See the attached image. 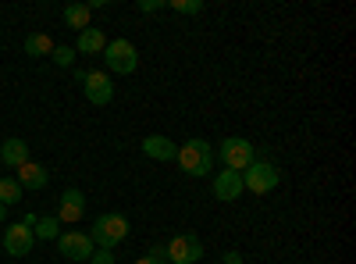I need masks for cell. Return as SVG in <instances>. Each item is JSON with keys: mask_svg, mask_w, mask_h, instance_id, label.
<instances>
[{"mask_svg": "<svg viewBox=\"0 0 356 264\" xmlns=\"http://www.w3.org/2000/svg\"><path fill=\"white\" fill-rule=\"evenodd\" d=\"M54 65H61V68H68L72 61H75V47H54Z\"/></svg>", "mask_w": 356, "mask_h": 264, "instance_id": "obj_21", "label": "cell"}, {"mask_svg": "<svg viewBox=\"0 0 356 264\" xmlns=\"http://www.w3.org/2000/svg\"><path fill=\"white\" fill-rule=\"evenodd\" d=\"M104 57H107V68L118 72V75H132L136 65H139V50L129 40H111L104 47Z\"/></svg>", "mask_w": 356, "mask_h": 264, "instance_id": "obj_5", "label": "cell"}, {"mask_svg": "<svg viewBox=\"0 0 356 264\" xmlns=\"http://www.w3.org/2000/svg\"><path fill=\"white\" fill-rule=\"evenodd\" d=\"M33 236H40V240H54V236H61V222H57L54 215H50V218H40V222H36V228H33Z\"/></svg>", "mask_w": 356, "mask_h": 264, "instance_id": "obj_19", "label": "cell"}, {"mask_svg": "<svg viewBox=\"0 0 356 264\" xmlns=\"http://www.w3.org/2000/svg\"><path fill=\"white\" fill-rule=\"evenodd\" d=\"M136 264H168V261H164V257H154V254H146V257H139Z\"/></svg>", "mask_w": 356, "mask_h": 264, "instance_id": "obj_25", "label": "cell"}, {"mask_svg": "<svg viewBox=\"0 0 356 264\" xmlns=\"http://www.w3.org/2000/svg\"><path fill=\"white\" fill-rule=\"evenodd\" d=\"M164 257H168V264H196L203 257V243L193 236V232H182V236L168 240Z\"/></svg>", "mask_w": 356, "mask_h": 264, "instance_id": "obj_6", "label": "cell"}, {"mask_svg": "<svg viewBox=\"0 0 356 264\" xmlns=\"http://www.w3.org/2000/svg\"><path fill=\"white\" fill-rule=\"evenodd\" d=\"M15 171H18L15 183H18L22 189H43V186H47V168L36 164V161H25V164L15 168Z\"/></svg>", "mask_w": 356, "mask_h": 264, "instance_id": "obj_13", "label": "cell"}, {"mask_svg": "<svg viewBox=\"0 0 356 264\" xmlns=\"http://www.w3.org/2000/svg\"><path fill=\"white\" fill-rule=\"evenodd\" d=\"M57 250H61V257H68V261H89L93 257V240H89V232H79V228H72V232H61L57 236Z\"/></svg>", "mask_w": 356, "mask_h": 264, "instance_id": "obj_7", "label": "cell"}, {"mask_svg": "<svg viewBox=\"0 0 356 264\" xmlns=\"http://www.w3.org/2000/svg\"><path fill=\"white\" fill-rule=\"evenodd\" d=\"M168 8H171V11H178V15H200L207 4H203V0H171Z\"/></svg>", "mask_w": 356, "mask_h": 264, "instance_id": "obj_20", "label": "cell"}, {"mask_svg": "<svg viewBox=\"0 0 356 264\" xmlns=\"http://www.w3.org/2000/svg\"><path fill=\"white\" fill-rule=\"evenodd\" d=\"M178 168H182L186 175H193V179H203V175L214 171V146L207 139H189L178 146Z\"/></svg>", "mask_w": 356, "mask_h": 264, "instance_id": "obj_1", "label": "cell"}, {"mask_svg": "<svg viewBox=\"0 0 356 264\" xmlns=\"http://www.w3.org/2000/svg\"><path fill=\"white\" fill-rule=\"evenodd\" d=\"M89 240H93V247H100V250H114L122 240H129V218L125 215H100L93 222Z\"/></svg>", "mask_w": 356, "mask_h": 264, "instance_id": "obj_2", "label": "cell"}, {"mask_svg": "<svg viewBox=\"0 0 356 264\" xmlns=\"http://www.w3.org/2000/svg\"><path fill=\"white\" fill-rule=\"evenodd\" d=\"M33 243H36V236H33V228L29 225H22V222H15L11 228H4V247L11 257H25L29 250H33Z\"/></svg>", "mask_w": 356, "mask_h": 264, "instance_id": "obj_9", "label": "cell"}, {"mask_svg": "<svg viewBox=\"0 0 356 264\" xmlns=\"http://www.w3.org/2000/svg\"><path fill=\"white\" fill-rule=\"evenodd\" d=\"M65 25L75 29V33L89 29V8H86V4H68V8H65Z\"/></svg>", "mask_w": 356, "mask_h": 264, "instance_id": "obj_16", "label": "cell"}, {"mask_svg": "<svg viewBox=\"0 0 356 264\" xmlns=\"http://www.w3.org/2000/svg\"><path fill=\"white\" fill-rule=\"evenodd\" d=\"M86 264H114V250H93V257Z\"/></svg>", "mask_w": 356, "mask_h": 264, "instance_id": "obj_22", "label": "cell"}, {"mask_svg": "<svg viewBox=\"0 0 356 264\" xmlns=\"http://www.w3.org/2000/svg\"><path fill=\"white\" fill-rule=\"evenodd\" d=\"M86 215V196L79 189H65L61 193V208H57V222H68V225H79V218Z\"/></svg>", "mask_w": 356, "mask_h": 264, "instance_id": "obj_11", "label": "cell"}, {"mask_svg": "<svg viewBox=\"0 0 356 264\" xmlns=\"http://www.w3.org/2000/svg\"><path fill=\"white\" fill-rule=\"evenodd\" d=\"M0 203H4V208H11V203H22V186L15 183V179H0Z\"/></svg>", "mask_w": 356, "mask_h": 264, "instance_id": "obj_18", "label": "cell"}, {"mask_svg": "<svg viewBox=\"0 0 356 264\" xmlns=\"http://www.w3.org/2000/svg\"><path fill=\"white\" fill-rule=\"evenodd\" d=\"M104 47H107V40H104L100 29H82L79 33V50L82 54H104Z\"/></svg>", "mask_w": 356, "mask_h": 264, "instance_id": "obj_15", "label": "cell"}, {"mask_svg": "<svg viewBox=\"0 0 356 264\" xmlns=\"http://www.w3.org/2000/svg\"><path fill=\"white\" fill-rule=\"evenodd\" d=\"M164 8V0H139V11H157Z\"/></svg>", "mask_w": 356, "mask_h": 264, "instance_id": "obj_23", "label": "cell"}, {"mask_svg": "<svg viewBox=\"0 0 356 264\" xmlns=\"http://www.w3.org/2000/svg\"><path fill=\"white\" fill-rule=\"evenodd\" d=\"M225 264H243V254H239V250H228V254H225Z\"/></svg>", "mask_w": 356, "mask_h": 264, "instance_id": "obj_24", "label": "cell"}, {"mask_svg": "<svg viewBox=\"0 0 356 264\" xmlns=\"http://www.w3.org/2000/svg\"><path fill=\"white\" fill-rule=\"evenodd\" d=\"M82 86H86V100H89V104L107 107V104L114 100V82L107 79V72H89Z\"/></svg>", "mask_w": 356, "mask_h": 264, "instance_id": "obj_8", "label": "cell"}, {"mask_svg": "<svg viewBox=\"0 0 356 264\" xmlns=\"http://www.w3.org/2000/svg\"><path fill=\"white\" fill-rule=\"evenodd\" d=\"M0 161L11 164V168H22V164L29 161V143H25V139H18V136L4 139V146H0Z\"/></svg>", "mask_w": 356, "mask_h": 264, "instance_id": "obj_14", "label": "cell"}, {"mask_svg": "<svg viewBox=\"0 0 356 264\" xmlns=\"http://www.w3.org/2000/svg\"><path fill=\"white\" fill-rule=\"evenodd\" d=\"M25 54H33V57H50V54H54V43H50V36H43V33L25 36Z\"/></svg>", "mask_w": 356, "mask_h": 264, "instance_id": "obj_17", "label": "cell"}, {"mask_svg": "<svg viewBox=\"0 0 356 264\" xmlns=\"http://www.w3.org/2000/svg\"><path fill=\"white\" fill-rule=\"evenodd\" d=\"M282 183V171L271 164V161H253L246 171H243V189L264 196V193H271L275 186Z\"/></svg>", "mask_w": 356, "mask_h": 264, "instance_id": "obj_3", "label": "cell"}, {"mask_svg": "<svg viewBox=\"0 0 356 264\" xmlns=\"http://www.w3.org/2000/svg\"><path fill=\"white\" fill-rule=\"evenodd\" d=\"M8 218V208H4V203H0V222H4Z\"/></svg>", "mask_w": 356, "mask_h": 264, "instance_id": "obj_27", "label": "cell"}, {"mask_svg": "<svg viewBox=\"0 0 356 264\" xmlns=\"http://www.w3.org/2000/svg\"><path fill=\"white\" fill-rule=\"evenodd\" d=\"M221 161L228 171H246L257 161V150L246 136H228V139H221Z\"/></svg>", "mask_w": 356, "mask_h": 264, "instance_id": "obj_4", "label": "cell"}, {"mask_svg": "<svg viewBox=\"0 0 356 264\" xmlns=\"http://www.w3.org/2000/svg\"><path fill=\"white\" fill-rule=\"evenodd\" d=\"M0 243H4V232H0Z\"/></svg>", "mask_w": 356, "mask_h": 264, "instance_id": "obj_28", "label": "cell"}, {"mask_svg": "<svg viewBox=\"0 0 356 264\" xmlns=\"http://www.w3.org/2000/svg\"><path fill=\"white\" fill-rule=\"evenodd\" d=\"M246 189H243V171H218L214 175V196L218 200H225V203H232V200H239Z\"/></svg>", "mask_w": 356, "mask_h": 264, "instance_id": "obj_10", "label": "cell"}, {"mask_svg": "<svg viewBox=\"0 0 356 264\" xmlns=\"http://www.w3.org/2000/svg\"><path fill=\"white\" fill-rule=\"evenodd\" d=\"M36 222H40V215H33V211L22 215V225H29V228H36Z\"/></svg>", "mask_w": 356, "mask_h": 264, "instance_id": "obj_26", "label": "cell"}, {"mask_svg": "<svg viewBox=\"0 0 356 264\" xmlns=\"http://www.w3.org/2000/svg\"><path fill=\"white\" fill-rule=\"evenodd\" d=\"M139 146H143V154L154 157V161H175V157H178V146H175L168 136H146Z\"/></svg>", "mask_w": 356, "mask_h": 264, "instance_id": "obj_12", "label": "cell"}]
</instances>
